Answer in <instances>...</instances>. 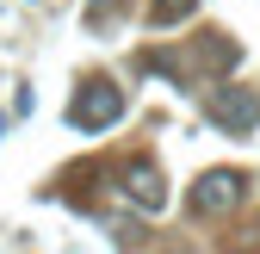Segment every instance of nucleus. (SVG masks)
Returning <instances> with one entry per match:
<instances>
[{
    "instance_id": "obj_5",
    "label": "nucleus",
    "mask_w": 260,
    "mask_h": 254,
    "mask_svg": "<svg viewBox=\"0 0 260 254\" xmlns=\"http://www.w3.org/2000/svg\"><path fill=\"white\" fill-rule=\"evenodd\" d=\"M199 13V0H149V25H180Z\"/></svg>"
},
{
    "instance_id": "obj_4",
    "label": "nucleus",
    "mask_w": 260,
    "mask_h": 254,
    "mask_svg": "<svg viewBox=\"0 0 260 254\" xmlns=\"http://www.w3.org/2000/svg\"><path fill=\"white\" fill-rule=\"evenodd\" d=\"M124 193L137 199L143 211H161V205H168V193H161V168H155V162H130V168H124Z\"/></svg>"
},
{
    "instance_id": "obj_6",
    "label": "nucleus",
    "mask_w": 260,
    "mask_h": 254,
    "mask_svg": "<svg viewBox=\"0 0 260 254\" xmlns=\"http://www.w3.org/2000/svg\"><path fill=\"white\" fill-rule=\"evenodd\" d=\"M112 7H124V0H93V7H87V13H93V19H106Z\"/></svg>"
},
{
    "instance_id": "obj_3",
    "label": "nucleus",
    "mask_w": 260,
    "mask_h": 254,
    "mask_svg": "<svg viewBox=\"0 0 260 254\" xmlns=\"http://www.w3.org/2000/svg\"><path fill=\"white\" fill-rule=\"evenodd\" d=\"M205 112H211L217 131H230V137H248L254 124H260V100H254L248 87H211Z\"/></svg>"
},
{
    "instance_id": "obj_1",
    "label": "nucleus",
    "mask_w": 260,
    "mask_h": 254,
    "mask_svg": "<svg viewBox=\"0 0 260 254\" xmlns=\"http://www.w3.org/2000/svg\"><path fill=\"white\" fill-rule=\"evenodd\" d=\"M242 199H248V174H242V168H211V174H199L186 211H192V217H223V211H236Z\"/></svg>"
},
{
    "instance_id": "obj_2",
    "label": "nucleus",
    "mask_w": 260,
    "mask_h": 254,
    "mask_svg": "<svg viewBox=\"0 0 260 254\" xmlns=\"http://www.w3.org/2000/svg\"><path fill=\"white\" fill-rule=\"evenodd\" d=\"M118 118H124V93L112 81H87L69 100V124L75 131H106V124H118Z\"/></svg>"
}]
</instances>
